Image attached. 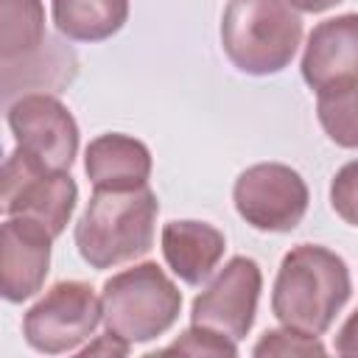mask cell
Instances as JSON below:
<instances>
[{
  "label": "cell",
  "instance_id": "obj_1",
  "mask_svg": "<svg viewBox=\"0 0 358 358\" xmlns=\"http://www.w3.org/2000/svg\"><path fill=\"white\" fill-rule=\"evenodd\" d=\"M350 294L352 280L344 257L316 243H299L277 268L271 313L282 327L322 336L330 330Z\"/></svg>",
  "mask_w": 358,
  "mask_h": 358
},
{
  "label": "cell",
  "instance_id": "obj_2",
  "mask_svg": "<svg viewBox=\"0 0 358 358\" xmlns=\"http://www.w3.org/2000/svg\"><path fill=\"white\" fill-rule=\"evenodd\" d=\"M157 213L159 201L148 185L131 190L95 187L76 224L78 255L95 271L143 257L154 246Z\"/></svg>",
  "mask_w": 358,
  "mask_h": 358
},
{
  "label": "cell",
  "instance_id": "obj_3",
  "mask_svg": "<svg viewBox=\"0 0 358 358\" xmlns=\"http://www.w3.org/2000/svg\"><path fill=\"white\" fill-rule=\"evenodd\" d=\"M302 42V17L288 0H229L221 17V48L249 76L285 70Z\"/></svg>",
  "mask_w": 358,
  "mask_h": 358
},
{
  "label": "cell",
  "instance_id": "obj_4",
  "mask_svg": "<svg viewBox=\"0 0 358 358\" xmlns=\"http://www.w3.org/2000/svg\"><path fill=\"white\" fill-rule=\"evenodd\" d=\"M182 313V291L154 263H137L112 274L101 291V319L120 341L145 344L173 327Z\"/></svg>",
  "mask_w": 358,
  "mask_h": 358
},
{
  "label": "cell",
  "instance_id": "obj_5",
  "mask_svg": "<svg viewBox=\"0 0 358 358\" xmlns=\"http://www.w3.org/2000/svg\"><path fill=\"white\" fill-rule=\"evenodd\" d=\"M101 324V299L90 282L62 280L25 310L22 336L45 355L78 350Z\"/></svg>",
  "mask_w": 358,
  "mask_h": 358
},
{
  "label": "cell",
  "instance_id": "obj_6",
  "mask_svg": "<svg viewBox=\"0 0 358 358\" xmlns=\"http://www.w3.org/2000/svg\"><path fill=\"white\" fill-rule=\"evenodd\" d=\"M238 215L260 232H291L308 213L305 179L282 162H257L246 168L232 187Z\"/></svg>",
  "mask_w": 358,
  "mask_h": 358
},
{
  "label": "cell",
  "instance_id": "obj_7",
  "mask_svg": "<svg viewBox=\"0 0 358 358\" xmlns=\"http://www.w3.org/2000/svg\"><path fill=\"white\" fill-rule=\"evenodd\" d=\"M17 148L39 171H70L78 154V123L50 92H28L8 106Z\"/></svg>",
  "mask_w": 358,
  "mask_h": 358
},
{
  "label": "cell",
  "instance_id": "obj_8",
  "mask_svg": "<svg viewBox=\"0 0 358 358\" xmlns=\"http://www.w3.org/2000/svg\"><path fill=\"white\" fill-rule=\"evenodd\" d=\"M263 288L260 266L252 257H229L224 268L210 280V285L190 305V324L215 330L229 341L249 336L257 313V299Z\"/></svg>",
  "mask_w": 358,
  "mask_h": 358
},
{
  "label": "cell",
  "instance_id": "obj_9",
  "mask_svg": "<svg viewBox=\"0 0 358 358\" xmlns=\"http://www.w3.org/2000/svg\"><path fill=\"white\" fill-rule=\"evenodd\" d=\"M53 235L34 218L14 215L0 224V299L25 302L36 296L50 271Z\"/></svg>",
  "mask_w": 358,
  "mask_h": 358
},
{
  "label": "cell",
  "instance_id": "obj_10",
  "mask_svg": "<svg viewBox=\"0 0 358 358\" xmlns=\"http://www.w3.org/2000/svg\"><path fill=\"white\" fill-rule=\"evenodd\" d=\"M302 78L313 92L358 81V17L352 11L330 17L310 31L302 53Z\"/></svg>",
  "mask_w": 358,
  "mask_h": 358
},
{
  "label": "cell",
  "instance_id": "obj_11",
  "mask_svg": "<svg viewBox=\"0 0 358 358\" xmlns=\"http://www.w3.org/2000/svg\"><path fill=\"white\" fill-rule=\"evenodd\" d=\"M78 73L73 48L48 36L45 45L20 59H0V103L28 95V90L59 92Z\"/></svg>",
  "mask_w": 358,
  "mask_h": 358
},
{
  "label": "cell",
  "instance_id": "obj_12",
  "mask_svg": "<svg viewBox=\"0 0 358 358\" xmlns=\"http://www.w3.org/2000/svg\"><path fill=\"white\" fill-rule=\"evenodd\" d=\"M227 238L204 221H168L162 227V257L185 285H201L221 263Z\"/></svg>",
  "mask_w": 358,
  "mask_h": 358
},
{
  "label": "cell",
  "instance_id": "obj_13",
  "mask_svg": "<svg viewBox=\"0 0 358 358\" xmlns=\"http://www.w3.org/2000/svg\"><path fill=\"white\" fill-rule=\"evenodd\" d=\"M84 171L98 190H131L148 185L151 151L129 134H101L84 151Z\"/></svg>",
  "mask_w": 358,
  "mask_h": 358
},
{
  "label": "cell",
  "instance_id": "obj_14",
  "mask_svg": "<svg viewBox=\"0 0 358 358\" xmlns=\"http://www.w3.org/2000/svg\"><path fill=\"white\" fill-rule=\"evenodd\" d=\"M76 201H78L76 179L67 171H48V173L34 176L25 185V190L20 193V199L11 207V215L34 218L53 238H59L64 232V227L70 224Z\"/></svg>",
  "mask_w": 358,
  "mask_h": 358
},
{
  "label": "cell",
  "instance_id": "obj_15",
  "mask_svg": "<svg viewBox=\"0 0 358 358\" xmlns=\"http://www.w3.org/2000/svg\"><path fill=\"white\" fill-rule=\"evenodd\" d=\"M56 31L70 42H103L129 20V0H50Z\"/></svg>",
  "mask_w": 358,
  "mask_h": 358
},
{
  "label": "cell",
  "instance_id": "obj_16",
  "mask_svg": "<svg viewBox=\"0 0 358 358\" xmlns=\"http://www.w3.org/2000/svg\"><path fill=\"white\" fill-rule=\"evenodd\" d=\"M48 39L42 0H0V59H20Z\"/></svg>",
  "mask_w": 358,
  "mask_h": 358
},
{
  "label": "cell",
  "instance_id": "obj_17",
  "mask_svg": "<svg viewBox=\"0 0 358 358\" xmlns=\"http://www.w3.org/2000/svg\"><path fill=\"white\" fill-rule=\"evenodd\" d=\"M355 92L358 81L324 87L316 92V112L319 123L327 131V137L341 148L358 145V123H355Z\"/></svg>",
  "mask_w": 358,
  "mask_h": 358
},
{
  "label": "cell",
  "instance_id": "obj_18",
  "mask_svg": "<svg viewBox=\"0 0 358 358\" xmlns=\"http://www.w3.org/2000/svg\"><path fill=\"white\" fill-rule=\"evenodd\" d=\"M252 355H324L319 336H308L291 327L266 330L263 338L252 347Z\"/></svg>",
  "mask_w": 358,
  "mask_h": 358
},
{
  "label": "cell",
  "instance_id": "obj_19",
  "mask_svg": "<svg viewBox=\"0 0 358 358\" xmlns=\"http://www.w3.org/2000/svg\"><path fill=\"white\" fill-rule=\"evenodd\" d=\"M168 352H185V355H238V344L229 341L227 336L215 333V330H207V327H199V324H190L185 333H179V338L168 347L159 350V355H168Z\"/></svg>",
  "mask_w": 358,
  "mask_h": 358
},
{
  "label": "cell",
  "instance_id": "obj_20",
  "mask_svg": "<svg viewBox=\"0 0 358 358\" xmlns=\"http://www.w3.org/2000/svg\"><path fill=\"white\" fill-rule=\"evenodd\" d=\"M39 173H45V171H39L20 148L11 151V157L0 165V215L11 213L14 201H17L20 193L25 190V185H28L34 176H39Z\"/></svg>",
  "mask_w": 358,
  "mask_h": 358
},
{
  "label": "cell",
  "instance_id": "obj_21",
  "mask_svg": "<svg viewBox=\"0 0 358 358\" xmlns=\"http://www.w3.org/2000/svg\"><path fill=\"white\" fill-rule=\"evenodd\" d=\"M330 201H333V210H336L350 227H355V162L344 165V168L338 171V176L333 179Z\"/></svg>",
  "mask_w": 358,
  "mask_h": 358
},
{
  "label": "cell",
  "instance_id": "obj_22",
  "mask_svg": "<svg viewBox=\"0 0 358 358\" xmlns=\"http://www.w3.org/2000/svg\"><path fill=\"white\" fill-rule=\"evenodd\" d=\"M129 352V344L126 341H120L117 336H112V333H106L101 341H95V344H87L84 350H78V355L84 358V355H126Z\"/></svg>",
  "mask_w": 358,
  "mask_h": 358
},
{
  "label": "cell",
  "instance_id": "obj_23",
  "mask_svg": "<svg viewBox=\"0 0 358 358\" xmlns=\"http://www.w3.org/2000/svg\"><path fill=\"white\" fill-rule=\"evenodd\" d=\"M296 11H308V14H322V11H327V8H333V6H338V3H344V0H288Z\"/></svg>",
  "mask_w": 358,
  "mask_h": 358
}]
</instances>
